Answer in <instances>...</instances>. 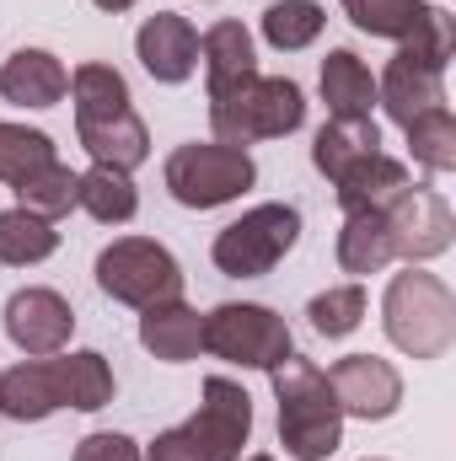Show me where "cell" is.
<instances>
[{
  "label": "cell",
  "mask_w": 456,
  "mask_h": 461,
  "mask_svg": "<svg viewBox=\"0 0 456 461\" xmlns=\"http://www.w3.org/2000/svg\"><path fill=\"white\" fill-rule=\"evenodd\" d=\"M328 386H333L339 408L354 413V419H392L397 402H403V375L387 359H376V354H349V359H339L328 370Z\"/></svg>",
  "instance_id": "cell-12"
},
{
  "label": "cell",
  "mask_w": 456,
  "mask_h": 461,
  "mask_svg": "<svg viewBox=\"0 0 456 461\" xmlns=\"http://www.w3.org/2000/svg\"><path fill=\"white\" fill-rule=\"evenodd\" d=\"M140 344L150 348L156 359H167V365H188V359H199V348H205V317H199L194 306H183V301L145 306V317H140Z\"/></svg>",
  "instance_id": "cell-17"
},
{
  "label": "cell",
  "mask_w": 456,
  "mask_h": 461,
  "mask_svg": "<svg viewBox=\"0 0 456 461\" xmlns=\"http://www.w3.org/2000/svg\"><path fill=\"white\" fill-rule=\"evenodd\" d=\"M274 397H279V440L296 461H328L343 440V408L328 386V375L306 359H279L274 370Z\"/></svg>",
  "instance_id": "cell-2"
},
{
  "label": "cell",
  "mask_w": 456,
  "mask_h": 461,
  "mask_svg": "<svg viewBox=\"0 0 456 461\" xmlns=\"http://www.w3.org/2000/svg\"><path fill=\"white\" fill-rule=\"evenodd\" d=\"M392 263V236H387V215L360 210L349 215L339 230V268L343 274H381Z\"/></svg>",
  "instance_id": "cell-24"
},
{
  "label": "cell",
  "mask_w": 456,
  "mask_h": 461,
  "mask_svg": "<svg viewBox=\"0 0 456 461\" xmlns=\"http://www.w3.org/2000/svg\"><path fill=\"white\" fill-rule=\"evenodd\" d=\"M247 461H274V456H247Z\"/></svg>",
  "instance_id": "cell-35"
},
{
  "label": "cell",
  "mask_w": 456,
  "mask_h": 461,
  "mask_svg": "<svg viewBox=\"0 0 456 461\" xmlns=\"http://www.w3.org/2000/svg\"><path fill=\"white\" fill-rule=\"evenodd\" d=\"M387 215V236H392V258H441L446 247H451V210H446V199L441 194H430V188H408L392 210H381Z\"/></svg>",
  "instance_id": "cell-11"
},
{
  "label": "cell",
  "mask_w": 456,
  "mask_h": 461,
  "mask_svg": "<svg viewBox=\"0 0 456 461\" xmlns=\"http://www.w3.org/2000/svg\"><path fill=\"white\" fill-rule=\"evenodd\" d=\"M76 461H140V446L129 440V435H87L81 446H76Z\"/></svg>",
  "instance_id": "cell-33"
},
{
  "label": "cell",
  "mask_w": 456,
  "mask_h": 461,
  "mask_svg": "<svg viewBox=\"0 0 456 461\" xmlns=\"http://www.w3.org/2000/svg\"><path fill=\"white\" fill-rule=\"evenodd\" d=\"M70 92V70L49 49H16L0 65V97L16 108H54Z\"/></svg>",
  "instance_id": "cell-15"
},
{
  "label": "cell",
  "mask_w": 456,
  "mask_h": 461,
  "mask_svg": "<svg viewBox=\"0 0 456 461\" xmlns=\"http://www.w3.org/2000/svg\"><path fill=\"white\" fill-rule=\"evenodd\" d=\"M301 118H306V97L285 76H247L210 97L215 140L236 145V150H247L252 140H279V134L301 129Z\"/></svg>",
  "instance_id": "cell-4"
},
{
  "label": "cell",
  "mask_w": 456,
  "mask_h": 461,
  "mask_svg": "<svg viewBox=\"0 0 456 461\" xmlns=\"http://www.w3.org/2000/svg\"><path fill=\"white\" fill-rule=\"evenodd\" d=\"M5 333H11V344L22 348V354L49 359V354H59V348L70 344L76 312H70V301L59 290H16L5 301Z\"/></svg>",
  "instance_id": "cell-10"
},
{
  "label": "cell",
  "mask_w": 456,
  "mask_h": 461,
  "mask_svg": "<svg viewBox=\"0 0 456 461\" xmlns=\"http://www.w3.org/2000/svg\"><path fill=\"white\" fill-rule=\"evenodd\" d=\"M205 348L215 359H231V365H247V370H274L279 359H290L296 344H290V328L279 312L269 306H215L205 317Z\"/></svg>",
  "instance_id": "cell-9"
},
{
  "label": "cell",
  "mask_w": 456,
  "mask_h": 461,
  "mask_svg": "<svg viewBox=\"0 0 456 461\" xmlns=\"http://www.w3.org/2000/svg\"><path fill=\"white\" fill-rule=\"evenodd\" d=\"M11 188H16V204L32 210V215H43V221H59V215L76 210V172H70L65 161H49V167L27 172V177L11 183Z\"/></svg>",
  "instance_id": "cell-26"
},
{
  "label": "cell",
  "mask_w": 456,
  "mask_h": 461,
  "mask_svg": "<svg viewBox=\"0 0 456 461\" xmlns=\"http://www.w3.org/2000/svg\"><path fill=\"white\" fill-rule=\"evenodd\" d=\"M76 204L92 215V221H103V226H123L134 210H140V194H134V183H129V172H118V167H92V172H81L76 177Z\"/></svg>",
  "instance_id": "cell-22"
},
{
  "label": "cell",
  "mask_w": 456,
  "mask_h": 461,
  "mask_svg": "<svg viewBox=\"0 0 456 461\" xmlns=\"http://www.w3.org/2000/svg\"><path fill=\"white\" fill-rule=\"evenodd\" d=\"M306 317H312V328H317L323 339H343V333H354L360 317H365V290H360V285L323 290V295H312Z\"/></svg>",
  "instance_id": "cell-32"
},
{
  "label": "cell",
  "mask_w": 456,
  "mask_h": 461,
  "mask_svg": "<svg viewBox=\"0 0 456 461\" xmlns=\"http://www.w3.org/2000/svg\"><path fill=\"white\" fill-rule=\"evenodd\" d=\"M134 49H140V65H145L156 81H167V86L188 81L194 65H199V32L188 27V16H172V11H156V16L140 27Z\"/></svg>",
  "instance_id": "cell-13"
},
{
  "label": "cell",
  "mask_w": 456,
  "mask_h": 461,
  "mask_svg": "<svg viewBox=\"0 0 456 461\" xmlns=\"http://www.w3.org/2000/svg\"><path fill=\"white\" fill-rule=\"evenodd\" d=\"M323 103H328L333 118H370V108H376V81H370V70L360 65L354 49H333L323 59Z\"/></svg>",
  "instance_id": "cell-20"
},
{
  "label": "cell",
  "mask_w": 456,
  "mask_h": 461,
  "mask_svg": "<svg viewBox=\"0 0 456 461\" xmlns=\"http://www.w3.org/2000/svg\"><path fill=\"white\" fill-rule=\"evenodd\" d=\"M408 188H414L408 167L376 150L370 161H360L354 172L339 177V204H343V215H360V210H376V215H381V210H392Z\"/></svg>",
  "instance_id": "cell-18"
},
{
  "label": "cell",
  "mask_w": 456,
  "mask_h": 461,
  "mask_svg": "<svg viewBox=\"0 0 456 461\" xmlns=\"http://www.w3.org/2000/svg\"><path fill=\"white\" fill-rule=\"evenodd\" d=\"M343 11H349V22L360 27V32H370V38H408L414 32V22H419V11H424V0H343Z\"/></svg>",
  "instance_id": "cell-29"
},
{
  "label": "cell",
  "mask_w": 456,
  "mask_h": 461,
  "mask_svg": "<svg viewBox=\"0 0 456 461\" xmlns=\"http://www.w3.org/2000/svg\"><path fill=\"white\" fill-rule=\"evenodd\" d=\"M376 103H387V113L408 129L419 113L446 108V70L419 65V59H408V54L397 49L392 65H387V76H381V86H376Z\"/></svg>",
  "instance_id": "cell-14"
},
{
  "label": "cell",
  "mask_w": 456,
  "mask_h": 461,
  "mask_svg": "<svg viewBox=\"0 0 456 461\" xmlns=\"http://www.w3.org/2000/svg\"><path fill=\"white\" fill-rule=\"evenodd\" d=\"M323 5L317 0H274L269 11H263V38L274 43V49H306V43H317V32H323Z\"/></svg>",
  "instance_id": "cell-27"
},
{
  "label": "cell",
  "mask_w": 456,
  "mask_h": 461,
  "mask_svg": "<svg viewBox=\"0 0 456 461\" xmlns=\"http://www.w3.org/2000/svg\"><path fill=\"white\" fill-rule=\"evenodd\" d=\"M54 247H59L54 221L32 215V210H22V204H16V210H0V263H11V268L43 263Z\"/></svg>",
  "instance_id": "cell-25"
},
{
  "label": "cell",
  "mask_w": 456,
  "mask_h": 461,
  "mask_svg": "<svg viewBox=\"0 0 456 461\" xmlns=\"http://www.w3.org/2000/svg\"><path fill=\"white\" fill-rule=\"evenodd\" d=\"M451 49H456L451 16H446L441 5H424V11H419V22H414V32L403 38V54H408V59H419V65L446 70V65H451Z\"/></svg>",
  "instance_id": "cell-31"
},
{
  "label": "cell",
  "mask_w": 456,
  "mask_h": 461,
  "mask_svg": "<svg viewBox=\"0 0 456 461\" xmlns=\"http://www.w3.org/2000/svg\"><path fill=\"white\" fill-rule=\"evenodd\" d=\"M247 435H252V397L226 375H210L199 413L188 424L156 435L145 461H236Z\"/></svg>",
  "instance_id": "cell-3"
},
{
  "label": "cell",
  "mask_w": 456,
  "mask_h": 461,
  "mask_svg": "<svg viewBox=\"0 0 456 461\" xmlns=\"http://www.w3.org/2000/svg\"><path fill=\"white\" fill-rule=\"evenodd\" d=\"M296 236H301L296 204H258L215 236V268L231 279H258L296 247Z\"/></svg>",
  "instance_id": "cell-8"
},
{
  "label": "cell",
  "mask_w": 456,
  "mask_h": 461,
  "mask_svg": "<svg viewBox=\"0 0 456 461\" xmlns=\"http://www.w3.org/2000/svg\"><path fill=\"white\" fill-rule=\"evenodd\" d=\"M54 408H65V386H59L54 359H27V365H16V370L0 375V413H5V419L38 424V419H49Z\"/></svg>",
  "instance_id": "cell-16"
},
{
  "label": "cell",
  "mask_w": 456,
  "mask_h": 461,
  "mask_svg": "<svg viewBox=\"0 0 456 461\" xmlns=\"http://www.w3.org/2000/svg\"><path fill=\"white\" fill-rule=\"evenodd\" d=\"M381 150V129H376V118H333V123H323L317 129V145H312V161H317V172L323 177H333L339 183L343 172H354L360 161H370Z\"/></svg>",
  "instance_id": "cell-19"
},
{
  "label": "cell",
  "mask_w": 456,
  "mask_h": 461,
  "mask_svg": "<svg viewBox=\"0 0 456 461\" xmlns=\"http://www.w3.org/2000/svg\"><path fill=\"white\" fill-rule=\"evenodd\" d=\"M59 161L54 156V140L43 129H27V123H0V183H22L27 172Z\"/></svg>",
  "instance_id": "cell-28"
},
{
  "label": "cell",
  "mask_w": 456,
  "mask_h": 461,
  "mask_svg": "<svg viewBox=\"0 0 456 461\" xmlns=\"http://www.w3.org/2000/svg\"><path fill=\"white\" fill-rule=\"evenodd\" d=\"M199 54H205V70H210V97L226 92L236 81L258 76V59H252V32L242 22H215L205 38H199Z\"/></svg>",
  "instance_id": "cell-21"
},
{
  "label": "cell",
  "mask_w": 456,
  "mask_h": 461,
  "mask_svg": "<svg viewBox=\"0 0 456 461\" xmlns=\"http://www.w3.org/2000/svg\"><path fill=\"white\" fill-rule=\"evenodd\" d=\"M381 322H387V339L403 354L441 359L456 339V295L424 268L392 274L387 301H381Z\"/></svg>",
  "instance_id": "cell-5"
},
{
  "label": "cell",
  "mask_w": 456,
  "mask_h": 461,
  "mask_svg": "<svg viewBox=\"0 0 456 461\" xmlns=\"http://www.w3.org/2000/svg\"><path fill=\"white\" fill-rule=\"evenodd\" d=\"M97 5H103V11H129L134 0H97Z\"/></svg>",
  "instance_id": "cell-34"
},
{
  "label": "cell",
  "mask_w": 456,
  "mask_h": 461,
  "mask_svg": "<svg viewBox=\"0 0 456 461\" xmlns=\"http://www.w3.org/2000/svg\"><path fill=\"white\" fill-rule=\"evenodd\" d=\"M59 370V386H65V408H81V413H97L114 402V370L97 348H76L65 359H54Z\"/></svg>",
  "instance_id": "cell-23"
},
{
  "label": "cell",
  "mask_w": 456,
  "mask_h": 461,
  "mask_svg": "<svg viewBox=\"0 0 456 461\" xmlns=\"http://www.w3.org/2000/svg\"><path fill=\"white\" fill-rule=\"evenodd\" d=\"M408 145L430 172H451L456 167V118L451 108H430L408 123Z\"/></svg>",
  "instance_id": "cell-30"
},
{
  "label": "cell",
  "mask_w": 456,
  "mask_h": 461,
  "mask_svg": "<svg viewBox=\"0 0 456 461\" xmlns=\"http://www.w3.org/2000/svg\"><path fill=\"white\" fill-rule=\"evenodd\" d=\"M70 92H76V134H81V145L103 167L134 172L150 156V134H145L140 113L129 108V81L114 65H81L70 76Z\"/></svg>",
  "instance_id": "cell-1"
},
{
  "label": "cell",
  "mask_w": 456,
  "mask_h": 461,
  "mask_svg": "<svg viewBox=\"0 0 456 461\" xmlns=\"http://www.w3.org/2000/svg\"><path fill=\"white\" fill-rule=\"evenodd\" d=\"M252 177H258L252 156L236 150V145H221V140H210V145L194 140V145H178V150L167 156V188H172V199L188 204V210L231 204L236 194L252 188Z\"/></svg>",
  "instance_id": "cell-6"
},
{
  "label": "cell",
  "mask_w": 456,
  "mask_h": 461,
  "mask_svg": "<svg viewBox=\"0 0 456 461\" xmlns=\"http://www.w3.org/2000/svg\"><path fill=\"white\" fill-rule=\"evenodd\" d=\"M97 285L103 295H114L123 306H161V301H183V268L161 241L145 236H123L114 247H103L97 258Z\"/></svg>",
  "instance_id": "cell-7"
}]
</instances>
